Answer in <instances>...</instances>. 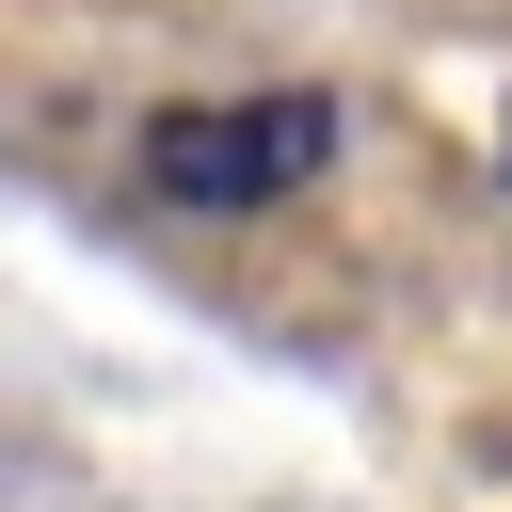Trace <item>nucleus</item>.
Listing matches in <instances>:
<instances>
[{"label": "nucleus", "mask_w": 512, "mask_h": 512, "mask_svg": "<svg viewBox=\"0 0 512 512\" xmlns=\"http://www.w3.org/2000/svg\"><path fill=\"white\" fill-rule=\"evenodd\" d=\"M336 96L320 80H272V96H176L144 128V192L160 208H288L320 160H336Z\"/></svg>", "instance_id": "f257e3e1"}]
</instances>
